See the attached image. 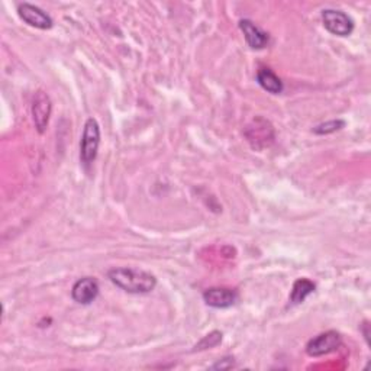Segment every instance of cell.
Wrapping results in <instances>:
<instances>
[{"label":"cell","mask_w":371,"mask_h":371,"mask_svg":"<svg viewBox=\"0 0 371 371\" xmlns=\"http://www.w3.org/2000/svg\"><path fill=\"white\" fill-rule=\"evenodd\" d=\"M108 277L116 287L132 294H145L157 287L156 276L138 268H112L109 270Z\"/></svg>","instance_id":"cell-1"},{"label":"cell","mask_w":371,"mask_h":371,"mask_svg":"<svg viewBox=\"0 0 371 371\" xmlns=\"http://www.w3.org/2000/svg\"><path fill=\"white\" fill-rule=\"evenodd\" d=\"M99 145H101V127L94 118H89L84 123L80 142V157L84 164H90L96 160Z\"/></svg>","instance_id":"cell-2"},{"label":"cell","mask_w":371,"mask_h":371,"mask_svg":"<svg viewBox=\"0 0 371 371\" xmlns=\"http://www.w3.org/2000/svg\"><path fill=\"white\" fill-rule=\"evenodd\" d=\"M245 137L256 150H264L275 142V128L267 119L258 116L245 128Z\"/></svg>","instance_id":"cell-3"},{"label":"cell","mask_w":371,"mask_h":371,"mask_svg":"<svg viewBox=\"0 0 371 371\" xmlns=\"http://www.w3.org/2000/svg\"><path fill=\"white\" fill-rule=\"evenodd\" d=\"M322 22L328 32L337 37H348L354 31V20L342 11L325 9L322 11Z\"/></svg>","instance_id":"cell-4"},{"label":"cell","mask_w":371,"mask_h":371,"mask_svg":"<svg viewBox=\"0 0 371 371\" xmlns=\"http://www.w3.org/2000/svg\"><path fill=\"white\" fill-rule=\"evenodd\" d=\"M342 345V337L337 331H328L312 338L306 345V353L310 357H322L337 351Z\"/></svg>","instance_id":"cell-5"},{"label":"cell","mask_w":371,"mask_h":371,"mask_svg":"<svg viewBox=\"0 0 371 371\" xmlns=\"http://www.w3.org/2000/svg\"><path fill=\"white\" fill-rule=\"evenodd\" d=\"M53 112V102L49 96L44 90H38L32 101V119L35 123V128L39 134L46 131L49 118Z\"/></svg>","instance_id":"cell-6"},{"label":"cell","mask_w":371,"mask_h":371,"mask_svg":"<svg viewBox=\"0 0 371 371\" xmlns=\"http://www.w3.org/2000/svg\"><path fill=\"white\" fill-rule=\"evenodd\" d=\"M18 15L25 22L31 25V27L37 30H51L53 28V19L46 12H44L41 8L31 5V4H22L18 6Z\"/></svg>","instance_id":"cell-7"},{"label":"cell","mask_w":371,"mask_h":371,"mask_svg":"<svg viewBox=\"0 0 371 371\" xmlns=\"http://www.w3.org/2000/svg\"><path fill=\"white\" fill-rule=\"evenodd\" d=\"M203 301L208 306L215 309H228L238 301V294L234 289L228 287H210L205 290Z\"/></svg>","instance_id":"cell-8"},{"label":"cell","mask_w":371,"mask_h":371,"mask_svg":"<svg viewBox=\"0 0 371 371\" xmlns=\"http://www.w3.org/2000/svg\"><path fill=\"white\" fill-rule=\"evenodd\" d=\"M99 283L93 277H83L74 283L71 289V298L80 305H90L99 296Z\"/></svg>","instance_id":"cell-9"},{"label":"cell","mask_w":371,"mask_h":371,"mask_svg":"<svg viewBox=\"0 0 371 371\" xmlns=\"http://www.w3.org/2000/svg\"><path fill=\"white\" fill-rule=\"evenodd\" d=\"M239 30L242 31L246 44L253 49H263L268 44V34L260 30L257 25L250 19H241L239 20Z\"/></svg>","instance_id":"cell-10"},{"label":"cell","mask_w":371,"mask_h":371,"mask_svg":"<svg viewBox=\"0 0 371 371\" xmlns=\"http://www.w3.org/2000/svg\"><path fill=\"white\" fill-rule=\"evenodd\" d=\"M257 82L265 92H268L271 94H280L284 89L280 77L273 70H270V68H261L257 73Z\"/></svg>","instance_id":"cell-11"},{"label":"cell","mask_w":371,"mask_h":371,"mask_svg":"<svg viewBox=\"0 0 371 371\" xmlns=\"http://www.w3.org/2000/svg\"><path fill=\"white\" fill-rule=\"evenodd\" d=\"M316 289V284L309 279H298L294 282L290 293V302L293 305L303 303L309 294H312Z\"/></svg>","instance_id":"cell-12"},{"label":"cell","mask_w":371,"mask_h":371,"mask_svg":"<svg viewBox=\"0 0 371 371\" xmlns=\"http://www.w3.org/2000/svg\"><path fill=\"white\" fill-rule=\"evenodd\" d=\"M344 127H345V120L334 119V120H328V122H324V123H320V125L315 127L313 132L316 135H329L337 131H341Z\"/></svg>","instance_id":"cell-13"},{"label":"cell","mask_w":371,"mask_h":371,"mask_svg":"<svg viewBox=\"0 0 371 371\" xmlns=\"http://www.w3.org/2000/svg\"><path fill=\"white\" fill-rule=\"evenodd\" d=\"M220 342H222V332H219V331H213V332L208 334L206 337H203V339H202L199 344H196L194 350L202 351V350L213 348V347H216V345H219Z\"/></svg>","instance_id":"cell-14"},{"label":"cell","mask_w":371,"mask_h":371,"mask_svg":"<svg viewBox=\"0 0 371 371\" xmlns=\"http://www.w3.org/2000/svg\"><path fill=\"white\" fill-rule=\"evenodd\" d=\"M231 367H234V358H231V357H228V358H224V360H222V361H219L218 364H215L212 368H220V370H227V368H231Z\"/></svg>","instance_id":"cell-15"}]
</instances>
